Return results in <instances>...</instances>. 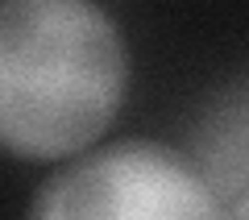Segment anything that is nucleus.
<instances>
[{"label":"nucleus","instance_id":"1","mask_svg":"<svg viewBox=\"0 0 249 220\" xmlns=\"http://www.w3.org/2000/svg\"><path fill=\"white\" fill-rule=\"evenodd\" d=\"M124 37L91 0H0V150L67 162L116 121Z\"/></svg>","mask_w":249,"mask_h":220},{"label":"nucleus","instance_id":"2","mask_svg":"<svg viewBox=\"0 0 249 220\" xmlns=\"http://www.w3.org/2000/svg\"><path fill=\"white\" fill-rule=\"evenodd\" d=\"M34 216L91 220H212L224 216L212 187L158 141H116L67 162L29 203Z\"/></svg>","mask_w":249,"mask_h":220},{"label":"nucleus","instance_id":"3","mask_svg":"<svg viewBox=\"0 0 249 220\" xmlns=\"http://www.w3.org/2000/svg\"><path fill=\"white\" fill-rule=\"evenodd\" d=\"M229 216H249V195H241V200L229 203Z\"/></svg>","mask_w":249,"mask_h":220}]
</instances>
